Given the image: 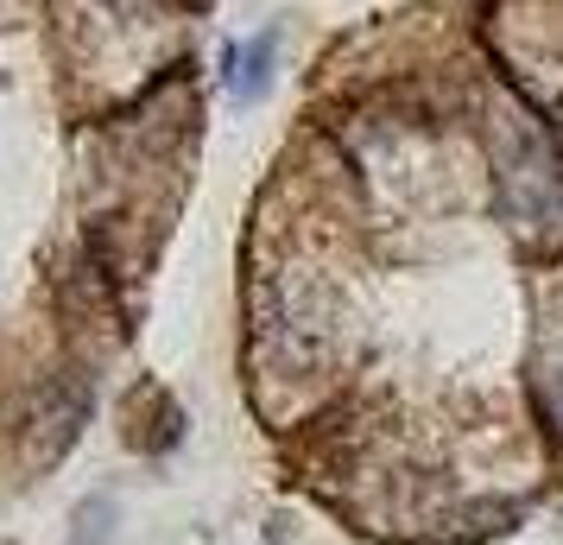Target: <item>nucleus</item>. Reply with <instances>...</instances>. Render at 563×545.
I'll return each mask as SVG.
<instances>
[{
  "instance_id": "1",
  "label": "nucleus",
  "mask_w": 563,
  "mask_h": 545,
  "mask_svg": "<svg viewBox=\"0 0 563 545\" xmlns=\"http://www.w3.org/2000/svg\"><path fill=\"white\" fill-rule=\"evenodd\" d=\"M273 52H279V32H260L247 52H234V102H260L273 89Z\"/></svg>"
},
{
  "instance_id": "2",
  "label": "nucleus",
  "mask_w": 563,
  "mask_h": 545,
  "mask_svg": "<svg viewBox=\"0 0 563 545\" xmlns=\"http://www.w3.org/2000/svg\"><path fill=\"white\" fill-rule=\"evenodd\" d=\"M108 539H114V501H108V494H96V501H82L77 539H70V545H108Z\"/></svg>"
},
{
  "instance_id": "3",
  "label": "nucleus",
  "mask_w": 563,
  "mask_h": 545,
  "mask_svg": "<svg viewBox=\"0 0 563 545\" xmlns=\"http://www.w3.org/2000/svg\"><path fill=\"white\" fill-rule=\"evenodd\" d=\"M538 400H544V418H551V432H563V362H551L538 374Z\"/></svg>"
}]
</instances>
